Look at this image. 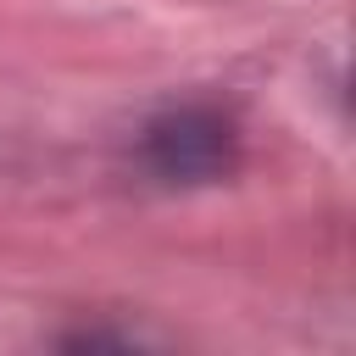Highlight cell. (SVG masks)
<instances>
[{
  "label": "cell",
  "mask_w": 356,
  "mask_h": 356,
  "mask_svg": "<svg viewBox=\"0 0 356 356\" xmlns=\"http://www.w3.org/2000/svg\"><path fill=\"white\" fill-rule=\"evenodd\" d=\"M145 161L172 178V184H206L217 172H228L234 161V134L217 111H200V106H184V111H167L145 128Z\"/></svg>",
  "instance_id": "1"
}]
</instances>
